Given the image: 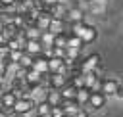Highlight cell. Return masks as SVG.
<instances>
[{"instance_id": "2e32d148", "label": "cell", "mask_w": 123, "mask_h": 117, "mask_svg": "<svg viewBox=\"0 0 123 117\" xmlns=\"http://www.w3.org/2000/svg\"><path fill=\"white\" fill-rule=\"evenodd\" d=\"M65 27H67V21L65 19H52L48 31L54 33V35H63L65 33Z\"/></svg>"}, {"instance_id": "7a4b0ae2", "label": "cell", "mask_w": 123, "mask_h": 117, "mask_svg": "<svg viewBox=\"0 0 123 117\" xmlns=\"http://www.w3.org/2000/svg\"><path fill=\"white\" fill-rule=\"evenodd\" d=\"M100 65H102L100 54H90V56H86V58L81 59V73H92V71H96Z\"/></svg>"}, {"instance_id": "3957f363", "label": "cell", "mask_w": 123, "mask_h": 117, "mask_svg": "<svg viewBox=\"0 0 123 117\" xmlns=\"http://www.w3.org/2000/svg\"><path fill=\"white\" fill-rule=\"evenodd\" d=\"M35 105H37V102L31 96H21L13 104V113H29V111L35 109Z\"/></svg>"}, {"instance_id": "9a60e30c", "label": "cell", "mask_w": 123, "mask_h": 117, "mask_svg": "<svg viewBox=\"0 0 123 117\" xmlns=\"http://www.w3.org/2000/svg\"><path fill=\"white\" fill-rule=\"evenodd\" d=\"M15 102H17V94H15L13 90H6V92L0 94V104H2L4 107H13Z\"/></svg>"}, {"instance_id": "cb8c5ba5", "label": "cell", "mask_w": 123, "mask_h": 117, "mask_svg": "<svg viewBox=\"0 0 123 117\" xmlns=\"http://www.w3.org/2000/svg\"><path fill=\"white\" fill-rule=\"evenodd\" d=\"M69 84H73L77 90H79V88H85V73H75V75L69 79Z\"/></svg>"}, {"instance_id": "e0dca14e", "label": "cell", "mask_w": 123, "mask_h": 117, "mask_svg": "<svg viewBox=\"0 0 123 117\" xmlns=\"http://www.w3.org/2000/svg\"><path fill=\"white\" fill-rule=\"evenodd\" d=\"M40 79H42V75H40L38 71H35L33 67L27 69V75H25V82H27V84H31V86H38V84H40Z\"/></svg>"}, {"instance_id": "836d02e7", "label": "cell", "mask_w": 123, "mask_h": 117, "mask_svg": "<svg viewBox=\"0 0 123 117\" xmlns=\"http://www.w3.org/2000/svg\"><path fill=\"white\" fill-rule=\"evenodd\" d=\"M35 117H40V115H35Z\"/></svg>"}, {"instance_id": "7402d4cb", "label": "cell", "mask_w": 123, "mask_h": 117, "mask_svg": "<svg viewBox=\"0 0 123 117\" xmlns=\"http://www.w3.org/2000/svg\"><path fill=\"white\" fill-rule=\"evenodd\" d=\"M88 98H90V90L88 88H79L77 90V96H75V102L79 105H86L88 104Z\"/></svg>"}, {"instance_id": "4dcf8cb0", "label": "cell", "mask_w": 123, "mask_h": 117, "mask_svg": "<svg viewBox=\"0 0 123 117\" xmlns=\"http://www.w3.org/2000/svg\"><path fill=\"white\" fill-rule=\"evenodd\" d=\"M0 4L6 8V6H13V4H15V0H0Z\"/></svg>"}, {"instance_id": "5bb4252c", "label": "cell", "mask_w": 123, "mask_h": 117, "mask_svg": "<svg viewBox=\"0 0 123 117\" xmlns=\"http://www.w3.org/2000/svg\"><path fill=\"white\" fill-rule=\"evenodd\" d=\"M33 69L38 71L40 75L50 73V71H48V58H44V56H37V58L33 59Z\"/></svg>"}, {"instance_id": "44dd1931", "label": "cell", "mask_w": 123, "mask_h": 117, "mask_svg": "<svg viewBox=\"0 0 123 117\" xmlns=\"http://www.w3.org/2000/svg\"><path fill=\"white\" fill-rule=\"evenodd\" d=\"M54 38H56V35L54 33H50V31H42V35H40V44L44 46V48H52L54 46Z\"/></svg>"}, {"instance_id": "4316f807", "label": "cell", "mask_w": 123, "mask_h": 117, "mask_svg": "<svg viewBox=\"0 0 123 117\" xmlns=\"http://www.w3.org/2000/svg\"><path fill=\"white\" fill-rule=\"evenodd\" d=\"M67 35H69V33L56 35V38H54V46H58V48H67Z\"/></svg>"}, {"instance_id": "4fadbf2b", "label": "cell", "mask_w": 123, "mask_h": 117, "mask_svg": "<svg viewBox=\"0 0 123 117\" xmlns=\"http://www.w3.org/2000/svg\"><path fill=\"white\" fill-rule=\"evenodd\" d=\"M17 27L13 25V23H2V27H0V35L4 36V40L8 42V40H12V38H15V35H17Z\"/></svg>"}, {"instance_id": "7c38bea8", "label": "cell", "mask_w": 123, "mask_h": 117, "mask_svg": "<svg viewBox=\"0 0 123 117\" xmlns=\"http://www.w3.org/2000/svg\"><path fill=\"white\" fill-rule=\"evenodd\" d=\"M104 104H106V96L102 92H90V98H88L86 105H90L92 109H100V107H104Z\"/></svg>"}, {"instance_id": "f1b7e54d", "label": "cell", "mask_w": 123, "mask_h": 117, "mask_svg": "<svg viewBox=\"0 0 123 117\" xmlns=\"http://www.w3.org/2000/svg\"><path fill=\"white\" fill-rule=\"evenodd\" d=\"M37 115V111L33 109V111H29V113H13L12 117H35Z\"/></svg>"}, {"instance_id": "6da1fadb", "label": "cell", "mask_w": 123, "mask_h": 117, "mask_svg": "<svg viewBox=\"0 0 123 117\" xmlns=\"http://www.w3.org/2000/svg\"><path fill=\"white\" fill-rule=\"evenodd\" d=\"M69 35L79 36V38L83 40V44H90V42H94V40L98 38V31H96V27H92V25H88V23H85V21H81V23H73Z\"/></svg>"}, {"instance_id": "603a6c76", "label": "cell", "mask_w": 123, "mask_h": 117, "mask_svg": "<svg viewBox=\"0 0 123 117\" xmlns=\"http://www.w3.org/2000/svg\"><path fill=\"white\" fill-rule=\"evenodd\" d=\"M60 92H62L63 100H75V96H77V88H75L73 84H69V82H67V84L60 90Z\"/></svg>"}, {"instance_id": "52a82bcc", "label": "cell", "mask_w": 123, "mask_h": 117, "mask_svg": "<svg viewBox=\"0 0 123 117\" xmlns=\"http://www.w3.org/2000/svg\"><path fill=\"white\" fill-rule=\"evenodd\" d=\"M44 100H46L52 107L63 104V96H62V92L56 90V88H46V92H44Z\"/></svg>"}, {"instance_id": "ac0fdd59", "label": "cell", "mask_w": 123, "mask_h": 117, "mask_svg": "<svg viewBox=\"0 0 123 117\" xmlns=\"http://www.w3.org/2000/svg\"><path fill=\"white\" fill-rule=\"evenodd\" d=\"M62 107H63V111H65V115H67V117H73V115L81 109V105H79L75 100H63Z\"/></svg>"}, {"instance_id": "ba28073f", "label": "cell", "mask_w": 123, "mask_h": 117, "mask_svg": "<svg viewBox=\"0 0 123 117\" xmlns=\"http://www.w3.org/2000/svg\"><path fill=\"white\" fill-rule=\"evenodd\" d=\"M119 90V82L115 79H104L102 81V94L104 96H115Z\"/></svg>"}, {"instance_id": "8992f818", "label": "cell", "mask_w": 123, "mask_h": 117, "mask_svg": "<svg viewBox=\"0 0 123 117\" xmlns=\"http://www.w3.org/2000/svg\"><path fill=\"white\" fill-rule=\"evenodd\" d=\"M67 65H65V61L62 59V58H50L48 59V71L50 73H62V75H65L67 73Z\"/></svg>"}, {"instance_id": "e575fe53", "label": "cell", "mask_w": 123, "mask_h": 117, "mask_svg": "<svg viewBox=\"0 0 123 117\" xmlns=\"http://www.w3.org/2000/svg\"><path fill=\"white\" fill-rule=\"evenodd\" d=\"M0 86H2V82H0Z\"/></svg>"}, {"instance_id": "d6986e66", "label": "cell", "mask_w": 123, "mask_h": 117, "mask_svg": "<svg viewBox=\"0 0 123 117\" xmlns=\"http://www.w3.org/2000/svg\"><path fill=\"white\" fill-rule=\"evenodd\" d=\"M35 111H37V115H40V117H50L52 105H50L46 100H42V102H38V104L35 105Z\"/></svg>"}, {"instance_id": "ffe728a7", "label": "cell", "mask_w": 123, "mask_h": 117, "mask_svg": "<svg viewBox=\"0 0 123 117\" xmlns=\"http://www.w3.org/2000/svg\"><path fill=\"white\" fill-rule=\"evenodd\" d=\"M23 31H25V36H27V40H38V38H40V35H42V31H40L38 27H35V25H29V27H25Z\"/></svg>"}, {"instance_id": "83f0119b", "label": "cell", "mask_w": 123, "mask_h": 117, "mask_svg": "<svg viewBox=\"0 0 123 117\" xmlns=\"http://www.w3.org/2000/svg\"><path fill=\"white\" fill-rule=\"evenodd\" d=\"M50 117H65V111H63V107H62V105H54V107H52V113H50Z\"/></svg>"}, {"instance_id": "d6a6232c", "label": "cell", "mask_w": 123, "mask_h": 117, "mask_svg": "<svg viewBox=\"0 0 123 117\" xmlns=\"http://www.w3.org/2000/svg\"><path fill=\"white\" fill-rule=\"evenodd\" d=\"M2 13H4V6L0 4V15H2Z\"/></svg>"}, {"instance_id": "30bf717a", "label": "cell", "mask_w": 123, "mask_h": 117, "mask_svg": "<svg viewBox=\"0 0 123 117\" xmlns=\"http://www.w3.org/2000/svg\"><path fill=\"white\" fill-rule=\"evenodd\" d=\"M50 21H52V15H50V13L44 10V12H40V13H38V17L35 19V27H38L40 31H48Z\"/></svg>"}, {"instance_id": "f546056e", "label": "cell", "mask_w": 123, "mask_h": 117, "mask_svg": "<svg viewBox=\"0 0 123 117\" xmlns=\"http://www.w3.org/2000/svg\"><path fill=\"white\" fill-rule=\"evenodd\" d=\"M73 117H88V113H86V111H85V109L81 107V109H79V111H77V113H75Z\"/></svg>"}, {"instance_id": "5b68a950", "label": "cell", "mask_w": 123, "mask_h": 117, "mask_svg": "<svg viewBox=\"0 0 123 117\" xmlns=\"http://www.w3.org/2000/svg\"><path fill=\"white\" fill-rule=\"evenodd\" d=\"M65 21H67L69 25H73V23H81V21H85V12H83L79 6H71V8H67Z\"/></svg>"}, {"instance_id": "8fae6325", "label": "cell", "mask_w": 123, "mask_h": 117, "mask_svg": "<svg viewBox=\"0 0 123 117\" xmlns=\"http://www.w3.org/2000/svg\"><path fill=\"white\" fill-rule=\"evenodd\" d=\"M65 84H67V77L65 75H62V73H50V88L62 90Z\"/></svg>"}, {"instance_id": "1f68e13d", "label": "cell", "mask_w": 123, "mask_h": 117, "mask_svg": "<svg viewBox=\"0 0 123 117\" xmlns=\"http://www.w3.org/2000/svg\"><path fill=\"white\" fill-rule=\"evenodd\" d=\"M117 94H119V96L123 98V86H119V90H117Z\"/></svg>"}, {"instance_id": "277c9868", "label": "cell", "mask_w": 123, "mask_h": 117, "mask_svg": "<svg viewBox=\"0 0 123 117\" xmlns=\"http://www.w3.org/2000/svg\"><path fill=\"white\" fill-rule=\"evenodd\" d=\"M46 12L52 15V19H65V13H67V6H65V2H54V4H50L48 8H46Z\"/></svg>"}, {"instance_id": "d4e9b609", "label": "cell", "mask_w": 123, "mask_h": 117, "mask_svg": "<svg viewBox=\"0 0 123 117\" xmlns=\"http://www.w3.org/2000/svg\"><path fill=\"white\" fill-rule=\"evenodd\" d=\"M33 59H35L33 56H29V54H25V52H23L21 59L17 61V65H19V67H23V69H31V67H33Z\"/></svg>"}, {"instance_id": "9c48e42d", "label": "cell", "mask_w": 123, "mask_h": 117, "mask_svg": "<svg viewBox=\"0 0 123 117\" xmlns=\"http://www.w3.org/2000/svg\"><path fill=\"white\" fill-rule=\"evenodd\" d=\"M42 50H44V46L40 44V40H27V44H25V54H29L33 58L42 56Z\"/></svg>"}, {"instance_id": "484cf974", "label": "cell", "mask_w": 123, "mask_h": 117, "mask_svg": "<svg viewBox=\"0 0 123 117\" xmlns=\"http://www.w3.org/2000/svg\"><path fill=\"white\" fill-rule=\"evenodd\" d=\"M83 40L75 35H67V48H83Z\"/></svg>"}]
</instances>
